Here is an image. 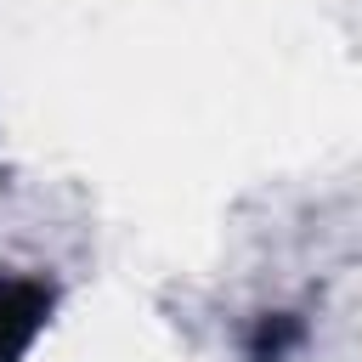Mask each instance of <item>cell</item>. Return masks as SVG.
<instances>
[{
    "label": "cell",
    "instance_id": "2",
    "mask_svg": "<svg viewBox=\"0 0 362 362\" xmlns=\"http://www.w3.org/2000/svg\"><path fill=\"white\" fill-rule=\"evenodd\" d=\"M288 339H294V322H260V339H255V356H260V362H272V356H277V351H283Z\"/></svg>",
    "mask_w": 362,
    "mask_h": 362
},
{
    "label": "cell",
    "instance_id": "1",
    "mask_svg": "<svg viewBox=\"0 0 362 362\" xmlns=\"http://www.w3.org/2000/svg\"><path fill=\"white\" fill-rule=\"evenodd\" d=\"M51 311V288L34 277H0V362H17Z\"/></svg>",
    "mask_w": 362,
    "mask_h": 362
}]
</instances>
